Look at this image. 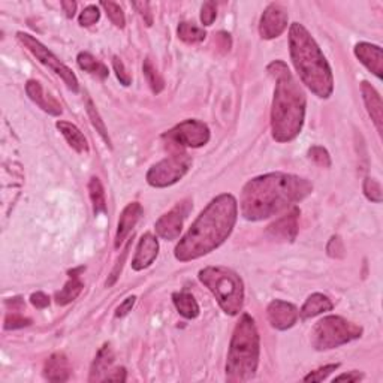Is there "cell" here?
I'll return each mask as SVG.
<instances>
[{
    "label": "cell",
    "mask_w": 383,
    "mask_h": 383,
    "mask_svg": "<svg viewBox=\"0 0 383 383\" xmlns=\"http://www.w3.org/2000/svg\"><path fill=\"white\" fill-rule=\"evenodd\" d=\"M101 19V11H99V6L96 5H90L84 8V11L79 14V19L78 23L79 26H83V28H90L95 23L99 21Z\"/></svg>",
    "instance_id": "cell-35"
},
{
    "label": "cell",
    "mask_w": 383,
    "mask_h": 383,
    "mask_svg": "<svg viewBox=\"0 0 383 383\" xmlns=\"http://www.w3.org/2000/svg\"><path fill=\"white\" fill-rule=\"evenodd\" d=\"M177 35L178 38H180L183 42L186 43H199L207 37V32L198 28V26H195L192 23H180L177 29Z\"/></svg>",
    "instance_id": "cell-28"
},
{
    "label": "cell",
    "mask_w": 383,
    "mask_h": 383,
    "mask_svg": "<svg viewBox=\"0 0 383 383\" xmlns=\"http://www.w3.org/2000/svg\"><path fill=\"white\" fill-rule=\"evenodd\" d=\"M311 192L313 184L293 174L271 173L256 177L243 187L242 216L251 222L273 217L306 199Z\"/></svg>",
    "instance_id": "cell-1"
},
{
    "label": "cell",
    "mask_w": 383,
    "mask_h": 383,
    "mask_svg": "<svg viewBox=\"0 0 383 383\" xmlns=\"http://www.w3.org/2000/svg\"><path fill=\"white\" fill-rule=\"evenodd\" d=\"M266 70L275 79L271 106L273 138L277 142H291L304 126L306 95L284 61L274 60L266 66Z\"/></svg>",
    "instance_id": "cell-3"
},
{
    "label": "cell",
    "mask_w": 383,
    "mask_h": 383,
    "mask_svg": "<svg viewBox=\"0 0 383 383\" xmlns=\"http://www.w3.org/2000/svg\"><path fill=\"white\" fill-rule=\"evenodd\" d=\"M70 374H72V367H70L68 356L63 352L52 353L43 364V377L48 382H68Z\"/></svg>",
    "instance_id": "cell-18"
},
{
    "label": "cell",
    "mask_w": 383,
    "mask_h": 383,
    "mask_svg": "<svg viewBox=\"0 0 383 383\" xmlns=\"http://www.w3.org/2000/svg\"><path fill=\"white\" fill-rule=\"evenodd\" d=\"M30 302L37 308L42 310V308H47L50 306V297L43 292H37V293H32Z\"/></svg>",
    "instance_id": "cell-43"
},
{
    "label": "cell",
    "mask_w": 383,
    "mask_h": 383,
    "mask_svg": "<svg viewBox=\"0 0 383 383\" xmlns=\"http://www.w3.org/2000/svg\"><path fill=\"white\" fill-rule=\"evenodd\" d=\"M174 306L178 313L186 319H197L199 316V306L189 292H175L173 295Z\"/></svg>",
    "instance_id": "cell-25"
},
{
    "label": "cell",
    "mask_w": 383,
    "mask_h": 383,
    "mask_svg": "<svg viewBox=\"0 0 383 383\" xmlns=\"http://www.w3.org/2000/svg\"><path fill=\"white\" fill-rule=\"evenodd\" d=\"M129 247H130V243L126 246V248H124V252L121 253V257L120 259L117 261V264H115V266H114V270H112V273H111V275H110V279L106 280V286H112V284L117 282V279H119V275H120V273H121V268H123V264H124V261H126V257H128V253H129Z\"/></svg>",
    "instance_id": "cell-40"
},
{
    "label": "cell",
    "mask_w": 383,
    "mask_h": 383,
    "mask_svg": "<svg viewBox=\"0 0 383 383\" xmlns=\"http://www.w3.org/2000/svg\"><path fill=\"white\" fill-rule=\"evenodd\" d=\"M126 382V370L123 367L115 369V370H110L106 373V376L104 377V382Z\"/></svg>",
    "instance_id": "cell-44"
},
{
    "label": "cell",
    "mask_w": 383,
    "mask_h": 383,
    "mask_svg": "<svg viewBox=\"0 0 383 383\" xmlns=\"http://www.w3.org/2000/svg\"><path fill=\"white\" fill-rule=\"evenodd\" d=\"M32 324V319L24 317L19 310H12V313H8L5 317V329H20L24 326H29Z\"/></svg>",
    "instance_id": "cell-34"
},
{
    "label": "cell",
    "mask_w": 383,
    "mask_h": 383,
    "mask_svg": "<svg viewBox=\"0 0 383 383\" xmlns=\"http://www.w3.org/2000/svg\"><path fill=\"white\" fill-rule=\"evenodd\" d=\"M101 6L105 10L108 19L111 20V23L119 29H124L126 26V17H124V12L120 8V5H117L115 2H101Z\"/></svg>",
    "instance_id": "cell-31"
},
{
    "label": "cell",
    "mask_w": 383,
    "mask_h": 383,
    "mask_svg": "<svg viewBox=\"0 0 383 383\" xmlns=\"http://www.w3.org/2000/svg\"><path fill=\"white\" fill-rule=\"evenodd\" d=\"M355 56L379 79L383 75V55L379 46L370 42H360L355 46Z\"/></svg>",
    "instance_id": "cell-15"
},
{
    "label": "cell",
    "mask_w": 383,
    "mask_h": 383,
    "mask_svg": "<svg viewBox=\"0 0 383 383\" xmlns=\"http://www.w3.org/2000/svg\"><path fill=\"white\" fill-rule=\"evenodd\" d=\"M159 255V243L155 235L144 234L141 237L137 253L132 259V268L135 271H142L148 268V266L156 261Z\"/></svg>",
    "instance_id": "cell-16"
},
{
    "label": "cell",
    "mask_w": 383,
    "mask_h": 383,
    "mask_svg": "<svg viewBox=\"0 0 383 383\" xmlns=\"http://www.w3.org/2000/svg\"><path fill=\"white\" fill-rule=\"evenodd\" d=\"M112 362H114V352L111 349V344L106 343L101 347L99 352H97V355H96V358L92 364L90 377H88V382L104 380L106 373L110 371Z\"/></svg>",
    "instance_id": "cell-23"
},
{
    "label": "cell",
    "mask_w": 383,
    "mask_h": 383,
    "mask_svg": "<svg viewBox=\"0 0 383 383\" xmlns=\"http://www.w3.org/2000/svg\"><path fill=\"white\" fill-rule=\"evenodd\" d=\"M238 219V202L234 195L222 193L201 211L190 229L175 247V259H199L224 244L233 234Z\"/></svg>",
    "instance_id": "cell-2"
},
{
    "label": "cell",
    "mask_w": 383,
    "mask_h": 383,
    "mask_svg": "<svg viewBox=\"0 0 383 383\" xmlns=\"http://www.w3.org/2000/svg\"><path fill=\"white\" fill-rule=\"evenodd\" d=\"M198 277L217 299L220 308L229 316H237L244 304V284L239 275L225 266H207Z\"/></svg>",
    "instance_id": "cell-6"
},
{
    "label": "cell",
    "mask_w": 383,
    "mask_h": 383,
    "mask_svg": "<svg viewBox=\"0 0 383 383\" xmlns=\"http://www.w3.org/2000/svg\"><path fill=\"white\" fill-rule=\"evenodd\" d=\"M81 271H84V266H79V268H77V270L69 271L68 283L65 284L63 289L56 293V297H55L59 306L70 304V302L75 301L79 297V293L83 292L84 283L81 282V279H79V273Z\"/></svg>",
    "instance_id": "cell-21"
},
{
    "label": "cell",
    "mask_w": 383,
    "mask_h": 383,
    "mask_svg": "<svg viewBox=\"0 0 383 383\" xmlns=\"http://www.w3.org/2000/svg\"><path fill=\"white\" fill-rule=\"evenodd\" d=\"M135 302H137V297L135 295H132V297H128L126 299H124L121 304L117 307V310H115V317H124L126 316L129 311H132V307L135 306Z\"/></svg>",
    "instance_id": "cell-42"
},
{
    "label": "cell",
    "mask_w": 383,
    "mask_h": 383,
    "mask_svg": "<svg viewBox=\"0 0 383 383\" xmlns=\"http://www.w3.org/2000/svg\"><path fill=\"white\" fill-rule=\"evenodd\" d=\"M334 307L333 301L329 299L324 293H313V295H310L304 306L301 307L299 310V316L301 319H310V317H315L325 313V311H331Z\"/></svg>",
    "instance_id": "cell-24"
},
{
    "label": "cell",
    "mask_w": 383,
    "mask_h": 383,
    "mask_svg": "<svg viewBox=\"0 0 383 383\" xmlns=\"http://www.w3.org/2000/svg\"><path fill=\"white\" fill-rule=\"evenodd\" d=\"M362 189H364L365 198H367L369 201L376 202V204L382 202V199H383L382 198V186L379 181L374 180V178H370V177L365 178Z\"/></svg>",
    "instance_id": "cell-32"
},
{
    "label": "cell",
    "mask_w": 383,
    "mask_h": 383,
    "mask_svg": "<svg viewBox=\"0 0 383 383\" xmlns=\"http://www.w3.org/2000/svg\"><path fill=\"white\" fill-rule=\"evenodd\" d=\"M301 211L298 207H292L286 215L282 216L266 228V237H270L275 242L293 243L298 235V220Z\"/></svg>",
    "instance_id": "cell-13"
},
{
    "label": "cell",
    "mask_w": 383,
    "mask_h": 383,
    "mask_svg": "<svg viewBox=\"0 0 383 383\" xmlns=\"http://www.w3.org/2000/svg\"><path fill=\"white\" fill-rule=\"evenodd\" d=\"M61 8H63V12L66 14L68 19H74L75 11H77V3L72 0H63L61 2Z\"/></svg>",
    "instance_id": "cell-46"
},
{
    "label": "cell",
    "mask_w": 383,
    "mask_h": 383,
    "mask_svg": "<svg viewBox=\"0 0 383 383\" xmlns=\"http://www.w3.org/2000/svg\"><path fill=\"white\" fill-rule=\"evenodd\" d=\"M171 150L181 151L183 148H199L208 144L210 129L204 121L189 119L178 123L171 130L162 135Z\"/></svg>",
    "instance_id": "cell-9"
},
{
    "label": "cell",
    "mask_w": 383,
    "mask_h": 383,
    "mask_svg": "<svg viewBox=\"0 0 383 383\" xmlns=\"http://www.w3.org/2000/svg\"><path fill=\"white\" fill-rule=\"evenodd\" d=\"M56 128L60 130V133L65 137L68 144L72 147L77 153L87 155L88 151H90V147H88L86 137L83 135L81 130L75 126V124L60 120L56 123Z\"/></svg>",
    "instance_id": "cell-22"
},
{
    "label": "cell",
    "mask_w": 383,
    "mask_h": 383,
    "mask_svg": "<svg viewBox=\"0 0 383 383\" xmlns=\"http://www.w3.org/2000/svg\"><path fill=\"white\" fill-rule=\"evenodd\" d=\"M88 195L93 204V211L96 216H99L101 213L106 211V199H105V190L101 180L97 177H92L88 181Z\"/></svg>",
    "instance_id": "cell-27"
},
{
    "label": "cell",
    "mask_w": 383,
    "mask_h": 383,
    "mask_svg": "<svg viewBox=\"0 0 383 383\" xmlns=\"http://www.w3.org/2000/svg\"><path fill=\"white\" fill-rule=\"evenodd\" d=\"M338 367H340V364H328V365H324V367H320L315 371H311L308 373L307 376L304 377V382H322L325 380L329 374L334 373Z\"/></svg>",
    "instance_id": "cell-37"
},
{
    "label": "cell",
    "mask_w": 383,
    "mask_h": 383,
    "mask_svg": "<svg viewBox=\"0 0 383 383\" xmlns=\"http://www.w3.org/2000/svg\"><path fill=\"white\" fill-rule=\"evenodd\" d=\"M86 110H87V114H88V119H90V121L93 124V128L102 137V139L106 142V146L111 148V139H110V135H108V130H106V126H105V123H104V120L101 117V114H99V111L96 110V106L92 102L90 97H87Z\"/></svg>",
    "instance_id": "cell-29"
},
{
    "label": "cell",
    "mask_w": 383,
    "mask_h": 383,
    "mask_svg": "<svg viewBox=\"0 0 383 383\" xmlns=\"http://www.w3.org/2000/svg\"><path fill=\"white\" fill-rule=\"evenodd\" d=\"M142 70H144V75L147 78V83L151 88V92L155 95H159L160 92L165 88V81H164V77L160 75L159 70L156 69V66L151 63L150 59L144 60V65H142Z\"/></svg>",
    "instance_id": "cell-30"
},
{
    "label": "cell",
    "mask_w": 383,
    "mask_h": 383,
    "mask_svg": "<svg viewBox=\"0 0 383 383\" xmlns=\"http://www.w3.org/2000/svg\"><path fill=\"white\" fill-rule=\"evenodd\" d=\"M217 19V6L215 2H206L201 8V23L204 26H211Z\"/></svg>",
    "instance_id": "cell-39"
},
{
    "label": "cell",
    "mask_w": 383,
    "mask_h": 383,
    "mask_svg": "<svg viewBox=\"0 0 383 383\" xmlns=\"http://www.w3.org/2000/svg\"><path fill=\"white\" fill-rule=\"evenodd\" d=\"M17 38H19V41L23 43V46L28 48L32 52V55L41 61L42 65H46L47 68H50L52 72L63 79L69 90H72L74 93H77L79 90L77 75L72 72V69H69L63 63V61H61L55 55V52L50 51L46 46H43L42 42H39L37 38L32 37V35H29V33L19 32V33H17Z\"/></svg>",
    "instance_id": "cell-10"
},
{
    "label": "cell",
    "mask_w": 383,
    "mask_h": 383,
    "mask_svg": "<svg viewBox=\"0 0 383 383\" xmlns=\"http://www.w3.org/2000/svg\"><path fill=\"white\" fill-rule=\"evenodd\" d=\"M132 6L138 11V14L142 17V20H144L147 26L153 24V12L150 11L148 2H132Z\"/></svg>",
    "instance_id": "cell-41"
},
{
    "label": "cell",
    "mask_w": 383,
    "mask_h": 383,
    "mask_svg": "<svg viewBox=\"0 0 383 383\" xmlns=\"http://www.w3.org/2000/svg\"><path fill=\"white\" fill-rule=\"evenodd\" d=\"M364 379V374L360 373V371H349V373H344V374H340V376H337L334 379V382H340V380H347V382H360Z\"/></svg>",
    "instance_id": "cell-45"
},
{
    "label": "cell",
    "mask_w": 383,
    "mask_h": 383,
    "mask_svg": "<svg viewBox=\"0 0 383 383\" xmlns=\"http://www.w3.org/2000/svg\"><path fill=\"white\" fill-rule=\"evenodd\" d=\"M112 68H114V72H115V75H117V79L120 81V84H123L124 87L130 86L132 77L126 70V66H124V63L117 56H114V59H112Z\"/></svg>",
    "instance_id": "cell-38"
},
{
    "label": "cell",
    "mask_w": 383,
    "mask_h": 383,
    "mask_svg": "<svg viewBox=\"0 0 383 383\" xmlns=\"http://www.w3.org/2000/svg\"><path fill=\"white\" fill-rule=\"evenodd\" d=\"M190 168L192 157L183 153V151H175L174 155L151 166L146 175V180L151 187L164 189V187H169L180 181L189 173Z\"/></svg>",
    "instance_id": "cell-8"
},
{
    "label": "cell",
    "mask_w": 383,
    "mask_h": 383,
    "mask_svg": "<svg viewBox=\"0 0 383 383\" xmlns=\"http://www.w3.org/2000/svg\"><path fill=\"white\" fill-rule=\"evenodd\" d=\"M26 93L30 97V101L37 104L42 111L48 112L50 115L61 114V105L51 95H47L42 86L38 81H35V79H30L26 84Z\"/></svg>",
    "instance_id": "cell-20"
},
{
    "label": "cell",
    "mask_w": 383,
    "mask_h": 383,
    "mask_svg": "<svg viewBox=\"0 0 383 383\" xmlns=\"http://www.w3.org/2000/svg\"><path fill=\"white\" fill-rule=\"evenodd\" d=\"M362 326L342 316H326L311 329L310 342L316 351H331L335 347L358 340L362 337Z\"/></svg>",
    "instance_id": "cell-7"
},
{
    "label": "cell",
    "mask_w": 383,
    "mask_h": 383,
    "mask_svg": "<svg viewBox=\"0 0 383 383\" xmlns=\"http://www.w3.org/2000/svg\"><path fill=\"white\" fill-rule=\"evenodd\" d=\"M289 52L302 84H306L320 99H328L334 92L331 66L315 38L299 23L291 24Z\"/></svg>",
    "instance_id": "cell-4"
},
{
    "label": "cell",
    "mask_w": 383,
    "mask_h": 383,
    "mask_svg": "<svg viewBox=\"0 0 383 383\" xmlns=\"http://www.w3.org/2000/svg\"><path fill=\"white\" fill-rule=\"evenodd\" d=\"M361 93H362L365 108H367L373 123L376 124L377 132L382 133V130H383V105H382L380 95L369 81L361 83Z\"/></svg>",
    "instance_id": "cell-19"
},
{
    "label": "cell",
    "mask_w": 383,
    "mask_h": 383,
    "mask_svg": "<svg viewBox=\"0 0 383 383\" xmlns=\"http://www.w3.org/2000/svg\"><path fill=\"white\" fill-rule=\"evenodd\" d=\"M190 211V204L183 201L175 208L165 213V215L156 222V234L164 239H175L180 235L186 216Z\"/></svg>",
    "instance_id": "cell-12"
},
{
    "label": "cell",
    "mask_w": 383,
    "mask_h": 383,
    "mask_svg": "<svg viewBox=\"0 0 383 383\" xmlns=\"http://www.w3.org/2000/svg\"><path fill=\"white\" fill-rule=\"evenodd\" d=\"M266 316H268V322L273 328L279 329V331H286V329L297 324L299 311L288 301L274 299L266 308Z\"/></svg>",
    "instance_id": "cell-14"
},
{
    "label": "cell",
    "mask_w": 383,
    "mask_h": 383,
    "mask_svg": "<svg viewBox=\"0 0 383 383\" xmlns=\"http://www.w3.org/2000/svg\"><path fill=\"white\" fill-rule=\"evenodd\" d=\"M261 338L255 319L251 315H242L230 338L228 360H226V380L230 383L248 382L255 377L259 365Z\"/></svg>",
    "instance_id": "cell-5"
},
{
    "label": "cell",
    "mask_w": 383,
    "mask_h": 383,
    "mask_svg": "<svg viewBox=\"0 0 383 383\" xmlns=\"http://www.w3.org/2000/svg\"><path fill=\"white\" fill-rule=\"evenodd\" d=\"M289 15L282 5L271 3L261 17L259 35L264 39H275L288 29Z\"/></svg>",
    "instance_id": "cell-11"
},
{
    "label": "cell",
    "mask_w": 383,
    "mask_h": 383,
    "mask_svg": "<svg viewBox=\"0 0 383 383\" xmlns=\"http://www.w3.org/2000/svg\"><path fill=\"white\" fill-rule=\"evenodd\" d=\"M77 61H78V66L81 68L83 70H86V72L88 74H92V75H96V77H99L101 79H105L106 77L110 75L108 72V68H106L102 61L99 60H96L90 52H79L78 57H77Z\"/></svg>",
    "instance_id": "cell-26"
},
{
    "label": "cell",
    "mask_w": 383,
    "mask_h": 383,
    "mask_svg": "<svg viewBox=\"0 0 383 383\" xmlns=\"http://www.w3.org/2000/svg\"><path fill=\"white\" fill-rule=\"evenodd\" d=\"M308 157L313 160V162L320 166V168H329L331 166V156H329L328 150L320 147V146H313L308 150Z\"/></svg>",
    "instance_id": "cell-33"
},
{
    "label": "cell",
    "mask_w": 383,
    "mask_h": 383,
    "mask_svg": "<svg viewBox=\"0 0 383 383\" xmlns=\"http://www.w3.org/2000/svg\"><path fill=\"white\" fill-rule=\"evenodd\" d=\"M142 213H144V210H142V206L139 202H130L124 207L119 219L117 233H115V239H114L115 248H119L123 244L124 239L128 238V235L132 233V229L135 228L138 220L141 219Z\"/></svg>",
    "instance_id": "cell-17"
},
{
    "label": "cell",
    "mask_w": 383,
    "mask_h": 383,
    "mask_svg": "<svg viewBox=\"0 0 383 383\" xmlns=\"http://www.w3.org/2000/svg\"><path fill=\"white\" fill-rule=\"evenodd\" d=\"M326 253L329 257H333V259H342V257H344L346 251H344L343 239L338 235H333L329 238V242L326 244Z\"/></svg>",
    "instance_id": "cell-36"
}]
</instances>
